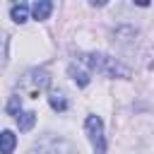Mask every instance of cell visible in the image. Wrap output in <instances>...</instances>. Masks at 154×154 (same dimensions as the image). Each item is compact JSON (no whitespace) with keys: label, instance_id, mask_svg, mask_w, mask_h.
<instances>
[{"label":"cell","instance_id":"9","mask_svg":"<svg viewBox=\"0 0 154 154\" xmlns=\"http://www.w3.org/2000/svg\"><path fill=\"white\" fill-rule=\"evenodd\" d=\"M14 144H17V140H14V135H12L10 130H2V154H12V149H14Z\"/></svg>","mask_w":154,"mask_h":154},{"label":"cell","instance_id":"7","mask_svg":"<svg viewBox=\"0 0 154 154\" xmlns=\"http://www.w3.org/2000/svg\"><path fill=\"white\" fill-rule=\"evenodd\" d=\"M48 103H51L53 111H60V113L67 108V99H65L63 91H51V94H48Z\"/></svg>","mask_w":154,"mask_h":154},{"label":"cell","instance_id":"3","mask_svg":"<svg viewBox=\"0 0 154 154\" xmlns=\"http://www.w3.org/2000/svg\"><path fill=\"white\" fill-rule=\"evenodd\" d=\"M84 128H87V135H89V142L94 147V154H106V140H103V123L99 116H89L84 120Z\"/></svg>","mask_w":154,"mask_h":154},{"label":"cell","instance_id":"2","mask_svg":"<svg viewBox=\"0 0 154 154\" xmlns=\"http://www.w3.org/2000/svg\"><path fill=\"white\" fill-rule=\"evenodd\" d=\"M48 84H51V75L43 67H34L19 77V91L31 99H38V94H43L48 89Z\"/></svg>","mask_w":154,"mask_h":154},{"label":"cell","instance_id":"10","mask_svg":"<svg viewBox=\"0 0 154 154\" xmlns=\"http://www.w3.org/2000/svg\"><path fill=\"white\" fill-rule=\"evenodd\" d=\"M19 108H22L19 96H12V99H10V103H7V113H10V116H19Z\"/></svg>","mask_w":154,"mask_h":154},{"label":"cell","instance_id":"6","mask_svg":"<svg viewBox=\"0 0 154 154\" xmlns=\"http://www.w3.org/2000/svg\"><path fill=\"white\" fill-rule=\"evenodd\" d=\"M34 123H36V113H34V111H24V113L17 116V125H19L22 132H29V130L34 128Z\"/></svg>","mask_w":154,"mask_h":154},{"label":"cell","instance_id":"8","mask_svg":"<svg viewBox=\"0 0 154 154\" xmlns=\"http://www.w3.org/2000/svg\"><path fill=\"white\" fill-rule=\"evenodd\" d=\"M10 14H12V19H14L17 24H22V22H26V17H29V7H26L24 2H19V5H12Z\"/></svg>","mask_w":154,"mask_h":154},{"label":"cell","instance_id":"1","mask_svg":"<svg viewBox=\"0 0 154 154\" xmlns=\"http://www.w3.org/2000/svg\"><path fill=\"white\" fill-rule=\"evenodd\" d=\"M79 63L87 70H96V72L108 75V77H130L128 67H123L116 58H108L103 53H84V55H79Z\"/></svg>","mask_w":154,"mask_h":154},{"label":"cell","instance_id":"4","mask_svg":"<svg viewBox=\"0 0 154 154\" xmlns=\"http://www.w3.org/2000/svg\"><path fill=\"white\" fill-rule=\"evenodd\" d=\"M70 77H72L79 87H87V84H89V70H84L82 63H79V65H70Z\"/></svg>","mask_w":154,"mask_h":154},{"label":"cell","instance_id":"5","mask_svg":"<svg viewBox=\"0 0 154 154\" xmlns=\"http://www.w3.org/2000/svg\"><path fill=\"white\" fill-rule=\"evenodd\" d=\"M31 12H34V19H48V14L53 12V2H48V0H41V2H34V7H31Z\"/></svg>","mask_w":154,"mask_h":154}]
</instances>
